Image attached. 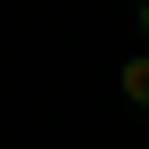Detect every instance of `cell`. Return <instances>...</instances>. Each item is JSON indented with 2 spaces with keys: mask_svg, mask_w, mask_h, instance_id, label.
Segmentation results:
<instances>
[{
  "mask_svg": "<svg viewBox=\"0 0 149 149\" xmlns=\"http://www.w3.org/2000/svg\"><path fill=\"white\" fill-rule=\"evenodd\" d=\"M116 91H124V100H133L141 116H149V50H133V58L116 66Z\"/></svg>",
  "mask_w": 149,
  "mask_h": 149,
  "instance_id": "obj_1",
  "label": "cell"
},
{
  "mask_svg": "<svg viewBox=\"0 0 149 149\" xmlns=\"http://www.w3.org/2000/svg\"><path fill=\"white\" fill-rule=\"evenodd\" d=\"M133 33H141V50H149V0H133Z\"/></svg>",
  "mask_w": 149,
  "mask_h": 149,
  "instance_id": "obj_2",
  "label": "cell"
}]
</instances>
